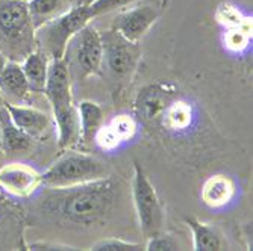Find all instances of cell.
<instances>
[{
    "mask_svg": "<svg viewBox=\"0 0 253 251\" xmlns=\"http://www.w3.org/2000/svg\"><path fill=\"white\" fill-rule=\"evenodd\" d=\"M53 191L45 198V209L52 216L64 222L89 225L111 211L116 200V181L106 176L88 183Z\"/></svg>",
    "mask_w": 253,
    "mask_h": 251,
    "instance_id": "obj_1",
    "label": "cell"
},
{
    "mask_svg": "<svg viewBox=\"0 0 253 251\" xmlns=\"http://www.w3.org/2000/svg\"><path fill=\"white\" fill-rule=\"evenodd\" d=\"M42 93L50 102L53 118L58 129V145L61 150L73 147L81 141V127L78 108L72 96V80L67 58L52 59L49 65L47 82Z\"/></svg>",
    "mask_w": 253,
    "mask_h": 251,
    "instance_id": "obj_2",
    "label": "cell"
},
{
    "mask_svg": "<svg viewBox=\"0 0 253 251\" xmlns=\"http://www.w3.org/2000/svg\"><path fill=\"white\" fill-rule=\"evenodd\" d=\"M94 18L89 5L81 3L68 12L52 18L35 31L37 49L42 50L52 59L65 58L72 38Z\"/></svg>",
    "mask_w": 253,
    "mask_h": 251,
    "instance_id": "obj_3",
    "label": "cell"
},
{
    "mask_svg": "<svg viewBox=\"0 0 253 251\" xmlns=\"http://www.w3.org/2000/svg\"><path fill=\"white\" fill-rule=\"evenodd\" d=\"M106 174L108 170L105 164L97 157L78 151H67L41 174V183L50 189L72 188L103 179Z\"/></svg>",
    "mask_w": 253,
    "mask_h": 251,
    "instance_id": "obj_4",
    "label": "cell"
},
{
    "mask_svg": "<svg viewBox=\"0 0 253 251\" xmlns=\"http://www.w3.org/2000/svg\"><path fill=\"white\" fill-rule=\"evenodd\" d=\"M0 42L9 52L28 56L31 44L35 45V28L28 9L26 0H5L0 3Z\"/></svg>",
    "mask_w": 253,
    "mask_h": 251,
    "instance_id": "obj_5",
    "label": "cell"
},
{
    "mask_svg": "<svg viewBox=\"0 0 253 251\" xmlns=\"http://www.w3.org/2000/svg\"><path fill=\"white\" fill-rule=\"evenodd\" d=\"M132 195L136 209L141 232L146 238H152L163 232L166 212L155 186L150 183L141 165L135 162V173L132 181Z\"/></svg>",
    "mask_w": 253,
    "mask_h": 251,
    "instance_id": "obj_6",
    "label": "cell"
},
{
    "mask_svg": "<svg viewBox=\"0 0 253 251\" xmlns=\"http://www.w3.org/2000/svg\"><path fill=\"white\" fill-rule=\"evenodd\" d=\"M103 62L114 79L130 77L141 56L138 42H130L123 38L116 29L102 34Z\"/></svg>",
    "mask_w": 253,
    "mask_h": 251,
    "instance_id": "obj_7",
    "label": "cell"
},
{
    "mask_svg": "<svg viewBox=\"0 0 253 251\" xmlns=\"http://www.w3.org/2000/svg\"><path fill=\"white\" fill-rule=\"evenodd\" d=\"M166 6L167 0H144L140 5L122 12L114 21L112 29L130 42H140L164 14Z\"/></svg>",
    "mask_w": 253,
    "mask_h": 251,
    "instance_id": "obj_8",
    "label": "cell"
},
{
    "mask_svg": "<svg viewBox=\"0 0 253 251\" xmlns=\"http://www.w3.org/2000/svg\"><path fill=\"white\" fill-rule=\"evenodd\" d=\"M72 41H73V56L76 59L81 77L100 74L103 65L102 34L97 32L96 28L86 25L72 38Z\"/></svg>",
    "mask_w": 253,
    "mask_h": 251,
    "instance_id": "obj_9",
    "label": "cell"
},
{
    "mask_svg": "<svg viewBox=\"0 0 253 251\" xmlns=\"http://www.w3.org/2000/svg\"><path fill=\"white\" fill-rule=\"evenodd\" d=\"M25 211L0 188V248L23 247V227H25Z\"/></svg>",
    "mask_w": 253,
    "mask_h": 251,
    "instance_id": "obj_10",
    "label": "cell"
},
{
    "mask_svg": "<svg viewBox=\"0 0 253 251\" xmlns=\"http://www.w3.org/2000/svg\"><path fill=\"white\" fill-rule=\"evenodd\" d=\"M41 174L25 164H9L0 168V188L15 198H28L41 186Z\"/></svg>",
    "mask_w": 253,
    "mask_h": 251,
    "instance_id": "obj_11",
    "label": "cell"
},
{
    "mask_svg": "<svg viewBox=\"0 0 253 251\" xmlns=\"http://www.w3.org/2000/svg\"><path fill=\"white\" fill-rule=\"evenodd\" d=\"M174 88L164 83H156L144 88L138 94L135 108L138 115L146 121L163 120L167 108L173 103Z\"/></svg>",
    "mask_w": 253,
    "mask_h": 251,
    "instance_id": "obj_12",
    "label": "cell"
},
{
    "mask_svg": "<svg viewBox=\"0 0 253 251\" xmlns=\"http://www.w3.org/2000/svg\"><path fill=\"white\" fill-rule=\"evenodd\" d=\"M12 123L28 133L32 140L41 138L50 129V117L44 110H40L34 106L28 105H14L9 102H3Z\"/></svg>",
    "mask_w": 253,
    "mask_h": 251,
    "instance_id": "obj_13",
    "label": "cell"
},
{
    "mask_svg": "<svg viewBox=\"0 0 253 251\" xmlns=\"http://www.w3.org/2000/svg\"><path fill=\"white\" fill-rule=\"evenodd\" d=\"M29 93L31 86L21 65L8 61L2 73H0V96H2L3 102L25 105V100L28 99Z\"/></svg>",
    "mask_w": 253,
    "mask_h": 251,
    "instance_id": "obj_14",
    "label": "cell"
},
{
    "mask_svg": "<svg viewBox=\"0 0 253 251\" xmlns=\"http://www.w3.org/2000/svg\"><path fill=\"white\" fill-rule=\"evenodd\" d=\"M135 133V123L129 115H119L106 126H102L96 135V141L103 148H114L129 141Z\"/></svg>",
    "mask_w": 253,
    "mask_h": 251,
    "instance_id": "obj_15",
    "label": "cell"
},
{
    "mask_svg": "<svg viewBox=\"0 0 253 251\" xmlns=\"http://www.w3.org/2000/svg\"><path fill=\"white\" fill-rule=\"evenodd\" d=\"M32 138L25 133L21 129H18L6 110V108L0 106V145L8 153L12 151H23L28 150L32 144Z\"/></svg>",
    "mask_w": 253,
    "mask_h": 251,
    "instance_id": "obj_16",
    "label": "cell"
},
{
    "mask_svg": "<svg viewBox=\"0 0 253 251\" xmlns=\"http://www.w3.org/2000/svg\"><path fill=\"white\" fill-rule=\"evenodd\" d=\"M49 65H50V58L40 49L31 52L25 58L21 68L29 82L31 91H37V93H42L44 91L45 82H47Z\"/></svg>",
    "mask_w": 253,
    "mask_h": 251,
    "instance_id": "obj_17",
    "label": "cell"
},
{
    "mask_svg": "<svg viewBox=\"0 0 253 251\" xmlns=\"http://www.w3.org/2000/svg\"><path fill=\"white\" fill-rule=\"evenodd\" d=\"M235 194L234 181L226 176H212L205 181L202 198L210 208H223L232 200Z\"/></svg>",
    "mask_w": 253,
    "mask_h": 251,
    "instance_id": "obj_18",
    "label": "cell"
},
{
    "mask_svg": "<svg viewBox=\"0 0 253 251\" xmlns=\"http://www.w3.org/2000/svg\"><path fill=\"white\" fill-rule=\"evenodd\" d=\"M78 115L81 127V140L85 144L93 143L105 120L102 108L91 100H84L78 106Z\"/></svg>",
    "mask_w": 253,
    "mask_h": 251,
    "instance_id": "obj_19",
    "label": "cell"
},
{
    "mask_svg": "<svg viewBox=\"0 0 253 251\" xmlns=\"http://www.w3.org/2000/svg\"><path fill=\"white\" fill-rule=\"evenodd\" d=\"M185 222L193 232L194 239V250L196 251H211V250H221L223 242L220 235L212 229L196 218H185Z\"/></svg>",
    "mask_w": 253,
    "mask_h": 251,
    "instance_id": "obj_20",
    "label": "cell"
},
{
    "mask_svg": "<svg viewBox=\"0 0 253 251\" xmlns=\"http://www.w3.org/2000/svg\"><path fill=\"white\" fill-rule=\"evenodd\" d=\"M61 6V0H28V9L35 31L44 23L58 17Z\"/></svg>",
    "mask_w": 253,
    "mask_h": 251,
    "instance_id": "obj_21",
    "label": "cell"
},
{
    "mask_svg": "<svg viewBox=\"0 0 253 251\" xmlns=\"http://www.w3.org/2000/svg\"><path fill=\"white\" fill-rule=\"evenodd\" d=\"M164 124L170 129H183L190 124L191 112L190 108L183 103H171L164 113Z\"/></svg>",
    "mask_w": 253,
    "mask_h": 251,
    "instance_id": "obj_22",
    "label": "cell"
},
{
    "mask_svg": "<svg viewBox=\"0 0 253 251\" xmlns=\"http://www.w3.org/2000/svg\"><path fill=\"white\" fill-rule=\"evenodd\" d=\"M91 250H96V251H136V250H141V245L135 244V242H129V241H123L119 238H109V239L97 241L96 244L91 245Z\"/></svg>",
    "mask_w": 253,
    "mask_h": 251,
    "instance_id": "obj_23",
    "label": "cell"
},
{
    "mask_svg": "<svg viewBox=\"0 0 253 251\" xmlns=\"http://www.w3.org/2000/svg\"><path fill=\"white\" fill-rule=\"evenodd\" d=\"M147 244H146V250L149 251H174V250H179V242L174 236L171 235H167V233H158L152 238H147Z\"/></svg>",
    "mask_w": 253,
    "mask_h": 251,
    "instance_id": "obj_24",
    "label": "cell"
},
{
    "mask_svg": "<svg viewBox=\"0 0 253 251\" xmlns=\"http://www.w3.org/2000/svg\"><path fill=\"white\" fill-rule=\"evenodd\" d=\"M135 0H94L93 3H89L91 12H93L94 18L103 14H109L112 11H117L119 8L127 6Z\"/></svg>",
    "mask_w": 253,
    "mask_h": 251,
    "instance_id": "obj_25",
    "label": "cell"
},
{
    "mask_svg": "<svg viewBox=\"0 0 253 251\" xmlns=\"http://www.w3.org/2000/svg\"><path fill=\"white\" fill-rule=\"evenodd\" d=\"M220 11L224 12V15L218 14L220 21L227 23V25H232L234 28H238V25L241 23V20H240V12H238L235 8H231V6H221Z\"/></svg>",
    "mask_w": 253,
    "mask_h": 251,
    "instance_id": "obj_26",
    "label": "cell"
},
{
    "mask_svg": "<svg viewBox=\"0 0 253 251\" xmlns=\"http://www.w3.org/2000/svg\"><path fill=\"white\" fill-rule=\"evenodd\" d=\"M31 250H75L70 245H61V244H52V242H37L29 245Z\"/></svg>",
    "mask_w": 253,
    "mask_h": 251,
    "instance_id": "obj_27",
    "label": "cell"
},
{
    "mask_svg": "<svg viewBox=\"0 0 253 251\" xmlns=\"http://www.w3.org/2000/svg\"><path fill=\"white\" fill-rule=\"evenodd\" d=\"M8 64V59H6V55L0 50V73H2V70L5 68V65Z\"/></svg>",
    "mask_w": 253,
    "mask_h": 251,
    "instance_id": "obj_28",
    "label": "cell"
},
{
    "mask_svg": "<svg viewBox=\"0 0 253 251\" xmlns=\"http://www.w3.org/2000/svg\"><path fill=\"white\" fill-rule=\"evenodd\" d=\"M93 2H94V0H82L81 3H86V5H89V3H93Z\"/></svg>",
    "mask_w": 253,
    "mask_h": 251,
    "instance_id": "obj_29",
    "label": "cell"
},
{
    "mask_svg": "<svg viewBox=\"0 0 253 251\" xmlns=\"http://www.w3.org/2000/svg\"><path fill=\"white\" fill-rule=\"evenodd\" d=\"M3 105V99H2V96H0V106Z\"/></svg>",
    "mask_w": 253,
    "mask_h": 251,
    "instance_id": "obj_30",
    "label": "cell"
},
{
    "mask_svg": "<svg viewBox=\"0 0 253 251\" xmlns=\"http://www.w3.org/2000/svg\"><path fill=\"white\" fill-rule=\"evenodd\" d=\"M26 2H28V0H26Z\"/></svg>",
    "mask_w": 253,
    "mask_h": 251,
    "instance_id": "obj_31",
    "label": "cell"
}]
</instances>
